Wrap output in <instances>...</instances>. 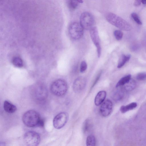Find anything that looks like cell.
Wrapping results in <instances>:
<instances>
[{"mask_svg":"<svg viewBox=\"0 0 146 146\" xmlns=\"http://www.w3.org/2000/svg\"><path fill=\"white\" fill-rule=\"evenodd\" d=\"M84 29L79 23L74 21L70 24L69 27V33L70 37L74 40L80 39L82 36Z\"/></svg>","mask_w":146,"mask_h":146,"instance_id":"5","label":"cell"},{"mask_svg":"<svg viewBox=\"0 0 146 146\" xmlns=\"http://www.w3.org/2000/svg\"><path fill=\"white\" fill-rule=\"evenodd\" d=\"M96 139L95 137L93 135H90L88 136L86 140L87 146H95Z\"/></svg>","mask_w":146,"mask_h":146,"instance_id":"17","label":"cell"},{"mask_svg":"<svg viewBox=\"0 0 146 146\" xmlns=\"http://www.w3.org/2000/svg\"><path fill=\"white\" fill-rule=\"evenodd\" d=\"M112 109V103L110 100H107L102 104L100 111L101 114L103 117H106L109 115Z\"/></svg>","mask_w":146,"mask_h":146,"instance_id":"9","label":"cell"},{"mask_svg":"<svg viewBox=\"0 0 146 146\" xmlns=\"http://www.w3.org/2000/svg\"><path fill=\"white\" fill-rule=\"evenodd\" d=\"M141 3V0H136L134 1V5L135 6H138L140 5Z\"/></svg>","mask_w":146,"mask_h":146,"instance_id":"26","label":"cell"},{"mask_svg":"<svg viewBox=\"0 0 146 146\" xmlns=\"http://www.w3.org/2000/svg\"><path fill=\"white\" fill-rule=\"evenodd\" d=\"M137 106V104L136 102H132L127 105L122 106L120 108V110L122 113H124L129 110H133Z\"/></svg>","mask_w":146,"mask_h":146,"instance_id":"15","label":"cell"},{"mask_svg":"<svg viewBox=\"0 0 146 146\" xmlns=\"http://www.w3.org/2000/svg\"><path fill=\"white\" fill-rule=\"evenodd\" d=\"M106 19L110 24L121 30L129 31L131 29L132 27L128 22L114 13L108 14L106 15Z\"/></svg>","mask_w":146,"mask_h":146,"instance_id":"1","label":"cell"},{"mask_svg":"<svg viewBox=\"0 0 146 146\" xmlns=\"http://www.w3.org/2000/svg\"><path fill=\"white\" fill-rule=\"evenodd\" d=\"M50 89L53 94L58 96H61L66 92L68 86L64 80L58 79L54 81L51 84Z\"/></svg>","mask_w":146,"mask_h":146,"instance_id":"3","label":"cell"},{"mask_svg":"<svg viewBox=\"0 0 146 146\" xmlns=\"http://www.w3.org/2000/svg\"><path fill=\"white\" fill-rule=\"evenodd\" d=\"M12 62L13 64L17 67L21 68L23 65L22 60L19 57H16L14 58L12 60Z\"/></svg>","mask_w":146,"mask_h":146,"instance_id":"18","label":"cell"},{"mask_svg":"<svg viewBox=\"0 0 146 146\" xmlns=\"http://www.w3.org/2000/svg\"><path fill=\"white\" fill-rule=\"evenodd\" d=\"M68 119V115L65 112L60 113L54 118L53 124L56 129H60L63 127L67 123Z\"/></svg>","mask_w":146,"mask_h":146,"instance_id":"7","label":"cell"},{"mask_svg":"<svg viewBox=\"0 0 146 146\" xmlns=\"http://www.w3.org/2000/svg\"><path fill=\"white\" fill-rule=\"evenodd\" d=\"M106 96V93L104 91L99 92L96 96L94 99V103L96 106L102 104L104 101Z\"/></svg>","mask_w":146,"mask_h":146,"instance_id":"11","label":"cell"},{"mask_svg":"<svg viewBox=\"0 0 146 146\" xmlns=\"http://www.w3.org/2000/svg\"><path fill=\"white\" fill-rule=\"evenodd\" d=\"M131 57L130 54H123L120 58L117 66V67L120 68L123 67L130 59Z\"/></svg>","mask_w":146,"mask_h":146,"instance_id":"14","label":"cell"},{"mask_svg":"<svg viewBox=\"0 0 146 146\" xmlns=\"http://www.w3.org/2000/svg\"><path fill=\"white\" fill-rule=\"evenodd\" d=\"M131 16L134 21L138 24L141 25L142 22L140 20L138 15L135 13H133L131 14Z\"/></svg>","mask_w":146,"mask_h":146,"instance_id":"22","label":"cell"},{"mask_svg":"<svg viewBox=\"0 0 146 146\" xmlns=\"http://www.w3.org/2000/svg\"><path fill=\"white\" fill-rule=\"evenodd\" d=\"M114 35L116 39L119 40L122 38L123 33L120 30H116L114 32Z\"/></svg>","mask_w":146,"mask_h":146,"instance_id":"21","label":"cell"},{"mask_svg":"<svg viewBox=\"0 0 146 146\" xmlns=\"http://www.w3.org/2000/svg\"><path fill=\"white\" fill-rule=\"evenodd\" d=\"M87 65L86 62L85 61H82L80 64V71L81 73L84 72L86 70Z\"/></svg>","mask_w":146,"mask_h":146,"instance_id":"23","label":"cell"},{"mask_svg":"<svg viewBox=\"0 0 146 146\" xmlns=\"http://www.w3.org/2000/svg\"><path fill=\"white\" fill-rule=\"evenodd\" d=\"M91 121L88 119L86 120L84 122L82 126V129L84 132L87 131L90 128L91 124Z\"/></svg>","mask_w":146,"mask_h":146,"instance_id":"20","label":"cell"},{"mask_svg":"<svg viewBox=\"0 0 146 146\" xmlns=\"http://www.w3.org/2000/svg\"><path fill=\"white\" fill-rule=\"evenodd\" d=\"M141 2L143 4H146V0H142Z\"/></svg>","mask_w":146,"mask_h":146,"instance_id":"27","label":"cell"},{"mask_svg":"<svg viewBox=\"0 0 146 146\" xmlns=\"http://www.w3.org/2000/svg\"><path fill=\"white\" fill-rule=\"evenodd\" d=\"M24 140L27 146H37L40 142V137L38 133L34 131H29L25 133Z\"/></svg>","mask_w":146,"mask_h":146,"instance_id":"4","label":"cell"},{"mask_svg":"<svg viewBox=\"0 0 146 146\" xmlns=\"http://www.w3.org/2000/svg\"><path fill=\"white\" fill-rule=\"evenodd\" d=\"M35 92L36 97L39 99H43L46 97L47 92L46 89L44 86L38 87Z\"/></svg>","mask_w":146,"mask_h":146,"instance_id":"13","label":"cell"},{"mask_svg":"<svg viewBox=\"0 0 146 146\" xmlns=\"http://www.w3.org/2000/svg\"><path fill=\"white\" fill-rule=\"evenodd\" d=\"M136 78L137 79L140 80L145 79L146 78V72H142L138 73L137 75Z\"/></svg>","mask_w":146,"mask_h":146,"instance_id":"24","label":"cell"},{"mask_svg":"<svg viewBox=\"0 0 146 146\" xmlns=\"http://www.w3.org/2000/svg\"><path fill=\"white\" fill-rule=\"evenodd\" d=\"M79 3L77 0H68V4L69 8L72 10L75 9L78 7Z\"/></svg>","mask_w":146,"mask_h":146,"instance_id":"19","label":"cell"},{"mask_svg":"<svg viewBox=\"0 0 146 146\" xmlns=\"http://www.w3.org/2000/svg\"><path fill=\"white\" fill-rule=\"evenodd\" d=\"M80 23L83 29L90 30L94 27V18L89 12H84L80 16Z\"/></svg>","mask_w":146,"mask_h":146,"instance_id":"6","label":"cell"},{"mask_svg":"<svg viewBox=\"0 0 146 146\" xmlns=\"http://www.w3.org/2000/svg\"><path fill=\"white\" fill-rule=\"evenodd\" d=\"M131 78V76L130 74H129L122 77L117 82L116 87H118L128 83L130 80Z\"/></svg>","mask_w":146,"mask_h":146,"instance_id":"16","label":"cell"},{"mask_svg":"<svg viewBox=\"0 0 146 146\" xmlns=\"http://www.w3.org/2000/svg\"><path fill=\"white\" fill-rule=\"evenodd\" d=\"M101 74V72H100L98 75L97 77L96 78V79L95 80L93 85H92L91 87V88H92L96 84V83L99 80L100 76Z\"/></svg>","mask_w":146,"mask_h":146,"instance_id":"25","label":"cell"},{"mask_svg":"<svg viewBox=\"0 0 146 146\" xmlns=\"http://www.w3.org/2000/svg\"><path fill=\"white\" fill-rule=\"evenodd\" d=\"M41 119L38 113L32 110L26 112L22 117L24 123L27 126L30 127L37 126Z\"/></svg>","mask_w":146,"mask_h":146,"instance_id":"2","label":"cell"},{"mask_svg":"<svg viewBox=\"0 0 146 146\" xmlns=\"http://www.w3.org/2000/svg\"><path fill=\"white\" fill-rule=\"evenodd\" d=\"M86 84V80L84 77H79L74 81L73 88L76 93H79L85 88Z\"/></svg>","mask_w":146,"mask_h":146,"instance_id":"10","label":"cell"},{"mask_svg":"<svg viewBox=\"0 0 146 146\" xmlns=\"http://www.w3.org/2000/svg\"><path fill=\"white\" fill-rule=\"evenodd\" d=\"M77 1L79 3H83V1L82 0H77Z\"/></svg>","mask_w":146,"mask_h":146,"instance_id":"28","label":"cell"},{"mask_svg":"<svg viewBox=\"0 0 146 146\" xmlns=\"http://www.w3.org/2000/svg\"><path fill=\"white\" fill-rule=\"evenodd\" d=\"M3 108L5 111L9 113H13L17 110L16 107L7 100L5 101L4 102Z\"/></svg>","mask_w":146,"mask_h":146,"instance_id":"12","label":"cell"},{"mask_svg":"<svg viewBox=\"0 0 146 146\" xmlns=\"http://www.w3.org/2000/svg\"><path fill=\"white\" fill-rule=\"evenodd\" d=\"M90 37L97 49L98 56L99 58L101 53V48L100 44L98 31L97 28L94 26L90 30Z\"/></svg>","mask_w":146,"mask_h":146,"instance_id":"8","label":"cell"}]
</instances>
